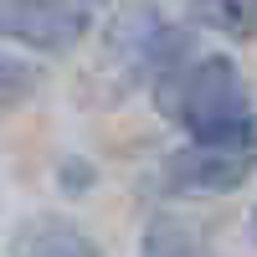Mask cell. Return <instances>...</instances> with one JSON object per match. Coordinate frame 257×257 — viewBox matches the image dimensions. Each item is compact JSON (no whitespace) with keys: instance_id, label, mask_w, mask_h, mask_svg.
<instances>
[{"instance_id":"obj_1","label":"cell","mask_w":257,"mask_h":257,"mask_svg":"<svg viewBox=\"0 0 257 257\" xmlns=\"http://www.w3.org/2000/svg\"><path fill=\"white\" fill-rule=\"evenodd\" d=\"M155 103L160 113L190 128V139H257L247 82L226 57H201V62H185L180 72L160 77Z\"/></svg>"},{"instance_id":"obj_2","label":"cell","mask_w":257,"mask_h":257,"mask_svg":"<svg viewBox=\"0 0 257 257\" xmlns=\"http://www.w3.org/2000/svg\"><path fill=\"white\" fill-rule=\"evenodd\" d=\"M257 170V139H190L165 160V185L175 196H226Z\"/></svg>"},{"instance_id":"obj_3","label":"cell","mask_w":257,"mask_h":257,"mask_svg":"<svg viewBox=\"0 0 257 257\" xmlns=\"http://www.w3.org/2000/svg\"><path fill=\"white\" fill-rule=\"evenodd\" d=\"M88 26L93 16L77 0H6V11H0L6 41L31 52H67L88 36Z\"/></svg>"},{"instance_id":"obj_4","label":"cell","mask_w":257,"mask_h":257,"mask_svg":"<svg viewBox=\"0 0 257 257\" xmlns=\"http://www.w3.org/2000/svg\"><path fill=\"white\" fill-rule=\"evenodd\" d=\"M185 47H190V36L180 26H170L165 16H155V11H128L113 26V52L134 72H149V77L180 72L185 67Z\"/></svg>"},{"instance_id":"obj_5","label":"cell","mask_w":257,"mask_h":257,"mask_svg":"<svg viewBox=\"0 0 257 257\" xmlns=\"http://www.w3.org/2000/svg\"><path fill=\"white\" fill-rule=\"evenodd\" d=\"M196 21L231 41L257 36V0H196Z\"/></svg>"},{"instance_id":"obj_6","label":"cell","mask_w":257,"mask_h":257,"mask_svg":"<svg viewBox=\"0 0 257 257\" xmlns=\"http://www.w3.org/2000/svg\"><path fill=\"white\" fill-rule=\"evenodd\" d=\"M21 257H98V242L72 226H41Z\"/></svg>"},{"instance_id":"obj_7","label":"cell","mask_w":257,"mask_h":257,"mask_svg":"<svg viewBox=\"0 0 257 257\" xmlns=\"http://www.w3.org/2000/svg\"><path fill=\"white\" fill-rule=\"evenodd\" d=\"M196 252V237L180 231L175 221H149L144 231V257H190Z\"/></svg>"},{"instance_id":"obj_8","label":"cell","mask_w":257,"mask_h":257,"mask_svg":"<svg viewBox=\"0 0 257 257\" xmlns=\"http://www.w3.org/2000/svg\"><path fill=\"white\" fill-rule=\"evenodd\" d=\"M252 242H257V211H252Z\"/></svg>"}]
</instances>
